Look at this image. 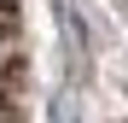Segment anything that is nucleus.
<instances>
[{"instance_id":"f257e3e1","label":"nucleus","mask_w":128,"mask_h":123,"mask_svg":"<svg viewBox=\"0 0 128 123\" xmlns=\"http://www.w3.org/2000/svg\"><path fill=\"white\" fill-rule=\"evenodd\" d=\"M24 106V18L18 0H0V123H18Z\"/></svg>"}]
</instances>
